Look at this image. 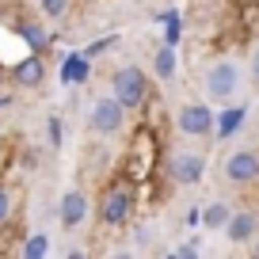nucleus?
Instances as JSON below:
<instances>
[{
  "label": "nucleus",
  "mask_w": 259,
  "mask_h": 259,
  "mask_svg": "<svg viewBox=\"0 0 259 259\" xmlns=\"http://www.w3.org/2000/svg\"><path fill=\"white\" fill-rule=\"evenodd\" d=\"M240 65L233 61V57H221V61H210L206 65V73H202V92L210 103H233L236 92H240Z\"/></svg>",
  "instance_id": "obj_1"
},
{
  "label": "nucleus",
  "mask_w": 259,
  "mask_h": 259,
  "mask_svg": "<svg viewBox=\"0 0 259 259\" xmlns=\"http://www.w3.org/2000/svg\"><path fill=\"white\" fill-rule=\"evenodd\" d=\"M122 126H126V103L114 92L111 96H99L88 111V130L99 134V138H114V134H122Z\"/></svg>",
  "instance_id": "obj_2"
},
{
  "label": "nucleus",
  "mask_w": 259,
  "mask_h": 259,
  "mask_svg": "<svg viewBox=\"0 0 259 259\" xmlns=\"http://www.w3.org/2000/svg\"><path fill=\"white\" fill-rule=\"evenodd\" d=\"M111 92L126 103V111L141 107V103H145V96H149V76H145V69H138V65H122L118 73L111 76Z\"/></svg>",
  "instance_id": "obj_3"
},
{
  "label": "nucleus",
  "mask_w": 259,
  "mask_h": 259,
  "mask_svg": "<svg viewBox=\"0 0 259 259\" xmlns=\"http://www.w3.org/2000/svg\"><path fill=\"white\" fill-rule=\"evenodd\" d=\"M176 130L183 138H210L218 134V114L210 111V103H183L176 111Z\"/></svg>",
  "instance_id": "obj_4"
},
{
  "label": "nucleus",
  "mask_w": 259,
  "mask_h": 259,
  "mask_svg": "<svg viewBox=\"0 0 259 259\" xmlns=\"http://www.w3.org/2000/svg\"><path fill=\"white\" fill-rule=\"evenodd\" d=\"M221 176L233 187H251L259 179V153L255 149H233V153L221 160Z\"/></svg>",
  "instance_id": "obj_5"
},
{
  "label": "nucleus",
  "mask_w": 259,
  "mask_h": 259,
  "mask_svg": "<svg viewBox=\"0 0 259 259\" xmlns=\"http://www.w3.org/2000/svg\"><path fill=\"white\" fill-rule=\"evenodd\" d=\"M99 218H103V225H111V229L126 225V221L134 218V187H130V183H114L111 191L103 194Z\"/></svg>",
  "instance_id": "obj_6"
},
{
  "label": "nucleus",
  "mask_w": 259,
  "mask_h": 259,
  "mask_svg": "<svg viewBox=\"0 0 259 259\" xmlns=\"http://www.w3.org/2000/svg\"><path fill=\"white\" fill-rule=\"evenodd\" d=\"M168 176L176 179L179 187L202 183V176H206V156L194 153V149H176V153H171V160H168Z\"/></svg>",
  "instance_id": "obj_7"
},
{
  "label": "nucleus",
  "mask_w": 259,
  "mask_h": 259,
  "mask_svg": "<svg viewBox=\"0 0 259 259\" xmlns=\"http://www.w3.org/2000/svg\"><path fill=\"white\" fill-rule=\"evenodd\" d=\"M259 236V213L255 210H233L225 225V240L229 244H251Z\"/></svg>",
  "instance_id": "obj_8"
},
{
  "label": "nucleus",
  "mask_w": 259,
  "mask_h": 259,
  "mask_svg": "<svg viewBox=\"0 0 259 259\" xmlns=\"http://www.w3.org/2000/svg\"><path fill=\"white\" fill-rule=\"evenodd\" d=\"M57 218L65 229H80L88 221V194L84 191H65L61 202H57Z\"/></svg>",
  "instance_id": "obj_9"
},
{
  "label": "nucleus",
  "mask_w": 259,
  "mask_h": 259,
  "mask_svg": "<svg viewBox=\"0 0 259 259\" xmlns=\"http://www.w3.org/2000/svg\"><path fill=\"white\" fill-rule=\"evenodd\" d=\"M42 80H46V65H42L38 50H34L31 57H23V61L16 65V84H23V88H38Z\"/></svg>",
  "instance_id": "obj_10"
},
{
  "label": "nucleus",
  "mask_w": 259,
  "mask_h": 259,
  "mask_svg": "<svg viewBox=\"0 0 259 259\" xmlns=\"http://www.w3.org/2000/svg\"><path fill=\"white\" fill-rule=\"evenodd\" d=\"M229 218H233V206H229V202H210L202 210V225L206 229H225Z\"/></svg>",
  "instance_id": "obj_11"
},
{
  "label": "nucleus",
  "mask_w": 259,
  "mask_h": 259,
  "mask_svg": "<svg viewBox=\"0 0 259 259\" xmlns=\"http://www.w3.org/2000/svg\"><path fill=\"white\" fill-rule=\"evenodd\" d=\"M244 118H248V111H244V107H229V111L218 118V134H221V138H229L236 126H244Z\"/></svg>",
  "instance_id": "obj_12"
},
{
  "label": "nucleus",
  "mask_w": 259,
  "mask_h": 259,
  "mask_svg": "<svg viewBox=\"0 0 259 259\" xmlns=\"http://www.w3.org/2000/svg\"><path fill=\"white\" fill-rule=\"evenodd\" d=\"M156 76H160V80H171V76H176V50H171V42H164V50L156 54Z\"/></svg>",
  "instance_id": "obj_13"
},
{
  "label": "nucleus",
  "mask_w": 259,
  "mask_h": 259,
  "mask_svg": "<svg viewBox=\"0 0 259 259\" xmlns=\"http://www.w3.org/2000/svg\"><path fill=\"white\" fill-rule=\"evenodd\" d=\"M19 255H27V259H42V255H50V236H46V233H34L31 240H23Z\"/></svg>",
  "instance_id": "obj_14"
},
{
  "label": "nucleus",
  "mask_w": 259,
  "mask_h": 259,
  "mask_svg": "<svg viewBox=\"0 0 259 259\" xmlns=\"http://www.w3.org/2000/svg\"><path fill=\"white\" fill-rule=\"evenodd\" d=\"M69 8H73V0H38V12L50 19V23L65 19V16H69Z\"/></svg>",
  "instance_id": "obj_15"
},
{
  "label": "nucleus",
  "mask_w": 259,
  "mask_h": 259,
  "mask_svg": "<svg viewBox=\"0 0 259 259\" xmlns=\"http://www.w3.org/2000/svg\"><path fill=\"white\" fill-rule=\"evenodd\" d=\"M80 76H88V61H84V57H73V61L65 65V80H80Z\"/></svg>",
  "instance_id": "obj_16"
},
{
  "label": "nucleus",
  "mask_w": 259,
  "mask_h": 259,
  "mask_svg": "<svg viewBox=\"0 0 259 259\" xmlns=\"http://www.w3.org/2000/svg\"><path fill=\"white\" fill-rule=\"evenodd\" d=\"M8 221H12V194L0 187V229L8 225Z\"/></svg>",
  "instance_id": "obj_17"
},
{
  "label": "nucleus",
  "mask_w": 259,
  "mask_h": 259,
  "mask_svg": "<svg viewBox=\"0 0 259 259\" xmlns=\"http://www.w3.org/2000/svg\"><path fill=\"white\" fill-rule=\"evenodd\" d=\"M248 80H251V92H259V46L251 50V61H248Z\"/></svg>",
  "instance_id": "obj_18"
},
{
  "label": "nucleus",
  "mask_w": 259,
  "mask_h": 259,
  "mask_svg": "<svg viewBox=\"0 0 259 259\" xmlns=\"http://www.w3.org/2000/svg\"><path fill=\"white\" fill-rule=\"evenodd\" d=\"M179 34H183V19H179L176 12H168V42H171V46H176Z\"/></svg>",
  "instance_id": "obj_19"
},
{
  "label": "nucleus",
  "mask_w": 259,
  "mask_h": 259,
  "mask_svg": "<svg viewBox=\"0 0 259 259\" xmlns=\"http://www.w3.org/2000/svg\"><path fill=\"white\" fill-rule=\"evenodd\" d=\"M23 38H31V46H34V50H42V42H46V34H42V31H38V27H34V23H27V27H23Z\"/></svg>",
  "instance_id": "obj_20"
},
{
  "label": "nucleus",
  "mask_w": 259,
  "mask_h": 259,
  "mask_svg": "<svg viewBox=\"0 0 259 259\" xmlns=\"http://www.w3.org/2000/svg\"><path fill=\"white\" fill-rule=\"evenodd\" d=\"M191 255H198V244H179V248L171 251V259H191Z\"/></svg>",
  "instance_id": "obj_21"
},
{
  "label": "nucleus",
  "mask_w": 259,
  "mask_h": 259,
  "mask_svg": "<svg viewBox=\"0 0 259 259\" xmlns=\"http://www.w3.org/2000/svg\"><path fill=\"white\" fill-rule=\"evenodd\" d=\"M50 141L61 145V122H57V118H50Z\"/></svg>",
  "instance_id": "obj_22"
},
{
  "label": "nucleus",
  "mask_w": 259,
  "mask_h": 259,
  "mask_svg": "<svg viewBox=\"0 0 259 259\" xmlns=\"http://www.w3.org/2000/svg\"><path fill=\"white\" fill-rule=\"evenodd\" d=\"M111 42H114V38H99V42H96V46H88V54H84V57H96V54H99V50H107V46H111Z\"/></svg>",
  "instance_id": "obj_23"
},
{
  "label": "nucleus",
  "mask_w": 259,
  "mask_h": 259,
  "mask_svg": "<svg viewBox=\"0 0 259 259\" xmlns=\"http://www.w3.org/2000/svg\"><path fill=\"white\" fill-rule=\"evenodd\" d=\"M138 244L145 248V244H153V229H138Z\"/></svg>",
  "instance_id": "obj_24"
},
{
  "label": "nucleus",
  "mask_w": 259,
  "mask_h": 259,
  "mask_svg": "<svg viewBox=\"0 0 259 259\" xmlns=\"http://www.w3.org/2000/svg\"><path fill=\"white\" fill-rule=\"evenodd\" d=\"M251 255L259 259V236H255V240H251Z\"/></svg>",
  "instance_id": "obj_25"
}]
</instances>
